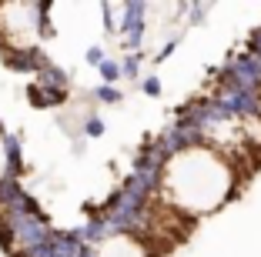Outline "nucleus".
<instances>
[{"instance_id":"f257e3e1","label":"nucleus","mask_w":261,"mask_h":257,"mask_svg":"<svg viewBox=\"0 0 261 257\" xmlns=\"http://www.w3.org/2000/svg\"><path fill=\"white\" fill-rule=\"evenodd\" d=\"M164 187L171 190V197L181 207L198 214V211L215 207L224 197V190H228V170H224V164L215 154L188 151L177 160H171Z\"/></svg>"}]
</instances>
